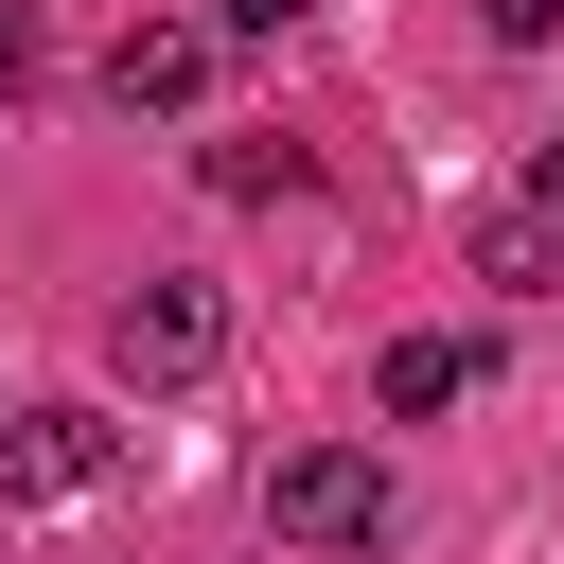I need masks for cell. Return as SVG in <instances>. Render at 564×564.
<instances>
[{
  "mask_svg": "<svg viewBox=\"0 0 564 564\" xmlns=\"http://www.w3.org/2000/svg\"><path fill=\"white\" fill-rule=\"evenodd\" d=\"M35 88V0H0V106Z\"/></svg>",
  "mask_w": 564,
  "mask_h": 564,
  "instance_id": "9",
  "label": "cell"
},
{
  "mask_svg": "<svg viewBox=\"0 0 564 564\" xmlns=\"http://www.w3.org/2000/svg\"><path fill=\"white\" fill-rule=\"evenodd\" d=\"M476 18H494L511 53H546V35H564V0H476Z\"/></svg>",
  "mask_w": 564,
  "mask_h": 564,
  "instance_id": "8",
  "label": "cell"
},
{
  "mask_svg": "<svg viewBox=\"0 0 564 564\" xmlns=\"http://www.w3.org/2000/svg\"><path fill=\"white\" fill-rule=\"evenodd\" d=\"M370 388H388V423H423V405H458V388H476V352H458V335H388V370H370Z\"/></svg>",
  "mask_w": 564,
  "mask_h": 564,
  "instance_id": "6",
  "label": "cell"
},
{
  "mask_svg": "<svg viewBox=\"0 0 564 564\" xmlns=\"http://www.w3.org/2000/svg\"><path fill=\"white\" fill-rule=\"evenodd\" d=\"M194 176H212L229 212H264V194H300V141H264V123H229V141L194 159Z\"/></svg>",
  "mask_w": 564,
  "mask_h": 564,
  "instance_id": "7",
  "label": "cell"
},
{
  "mask_svg": "<svg viewBox=\"0 0 564 564\" xmlns=\"http://www.w3.org/2000/svg\"><path fill=\"white\" fill-rule=\"evenodd\" d=\"M212 35H300V0H212Z\"/></svg>",
  "mask_w": 564,
  "mask_h": 564,
  "instance_id": "10",
  "label": "cell"
},
{
  "mask_svg": "<svg viewBox=\"0 0 564 564\" xmlns=\"http://www.w3.org/2000/svg\"><path fill=\"white\" fill-rule=\"evenodd\" d=\"M476 282H494V300H546V282H564V194L476 212Z\"/></svg>",
  "mask_w": 564,
  "mask_h": 564,
  "instance_id": "5",
  "label": "cell"
},
{
  "mask_svg": "<svg viewBox=\"0 0 564 564\" xmlns=\"http://www.w3.org/2000/svg\"><path fill=\"white\" fill-rule=\"evenodd\" d=\"M106 370H123V388H212V370H229V282H194V264L123 282V300H106Z\"/></svg>",
  "mask_w": 564,
  "mask_h": 564,
  "instance_id": "1",
  "label": "cell"
},
{
  "mask_svg": "<svg viewBox=\"0 0 564 564\" xmlns=\"http://www.w3.org/2000/svg\"><path fill=\"white\" fill-rule=\"evenodd\" d=\"M212 53H229L212 18H123V53H106V106H194V88H212Z\"/></svg>",
  "mask_w": 564,
  "mask_h": 564,
  "instance_id": "4",
  "label": "cell"
},
{
  "mask_svg": "<svg viewBox=\"0 0 564 564\" xmlns=\"http://www.w3.org/2000/svg\"><path fill=\"white\" fill-rule=\"evenodd\" d=\"M529 194H564V123H546V141H529Z\"/></svg>",
  "mask_w": 564,
  "mask_h": 564,
  "instance_id": "11",
  "label": "cell"
},
{
  "mask_svg": "<svg viewBox=\"0 0 564 564\" xmlns=\"http://www.w3.org/2000/svg\"><path fill=\"white\" fill-rule=\"evenodd\" d=\"M106 476H123V423H106V405H18L0 494H106Z\"/></svg>",
  "mask_w": 564,
  "mask_h": 564,
  "instance_id": "3",
  "label": "cell"
},
{
  "mask_svg": "<svg viewBox=\"0 0 564 564\" xmlns=\"http://www.w3.org/2000/svg\"><path fill=\"white\" fill-rule=\"evenodd\" d=\"M388 458L370 441H300V458H264V529L282 546H388Z\"/></svg>",
  "mask_w": 564,
  "mask_h": 564,
  "instance_id": "2",
  "label": "cell"
}]
</instances>
